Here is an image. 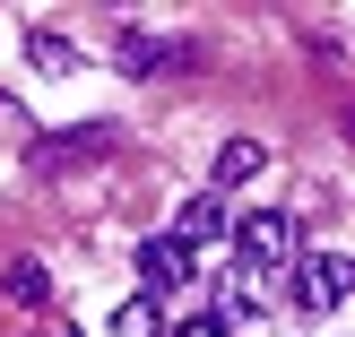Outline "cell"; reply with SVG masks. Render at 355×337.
<instances>
[{
    "label": "cell",
    "mask_w": 355,
    "mask_h": 337,
    "mask_svg": "<svg viewBox=\"0 0 355 337\" xmlns=\"http://www.w3.org/2000/svg\"><path fill=\"white\" fill-rule=\"evenodd\" d=\"M234 251L252 259V268H295V259H304V234H295L286 217H234Z\"/></svg>",
    "instance_id": "1"
},
{
    "label": "cell",
    "mask_w": 355,
    "mask_h": 337,
    "mask_svg": "<svg viewBox=\"0 0 355 337\" xmlns=\"http://www.w3.org/2000/svg\"><path fill=\"white\" fill-rule=\"evenodd\" d=\"M295 294H304L312 311H338L347 303V259L338 251H304L295 259Z\"/></svg>",
    "instance_id": "2"
},
{
    "label": "cell",
    "mask_w": 355,
    "mask_h": 337,
    "mask_svg": "<svg viewBox=\"0 0 355 337\" xmlns=\"http://www.w3.org/2000/svg\"><path fill=\"white\" fill-rule=\"evenodd\" d=\"M139 277H148V294H182L191 286V251L173 234H148L139 242Z\"/></svg>",
    "instance_id": "3"
},
{
    "label": "cell",
    "mask_w": 355,
    "mask_h": 337,
    "mask_svg": "<svg viewBox=\"0 0 355 337\" xmlns=\"http://www.w3.org/2000/svg\"><path fill=\"white\" fill-rule=\"evenodd\" d=\"M225 234H234V217H225L217 190H208V199H191V208H182V225H173V242H182V251H191V242H225Z\"/></svg>",
    "instance_id": "4"
},
{
    "label": "cell",
    "mask_w": 355,
    "mask_h": 337,
    "mask_svg": "<svg viewBox=\"0 0 355 337\" xmlns=\"http://www.w3.org/2000/svg\"><path fill=\"white\" fill-rule=\"evenodd\" d=\"M260 165H269V147H260V138H225V147H217V199H225L234 182H252Z\"/></svg>",
    "instance_id": "5"
},
{
    "label": "cell",
    "mask_w": 355,
    "mask_h": 337,
    "mask_svg": "<svg viewBox=\"0 0 355 337\" xmlns=\"http://www.w3.org/2000/svg\"><path fill=\"white\" fill-rule=\"evenodd\" d=\"M0 294H9L17 311H35V303H52V286H44V259H9V277H0Z\"/></svg>",
    "instance_id": "6"
},
{
    "label": "cell",
    "mask_w": 355,
    "mask_h": 337,
    "mask_svg": "<svg viewBox=\"0 0 355 337\" xmlns=\"http://www.w3.org/2000/svg\"><path fill=\"white\" fill-rule=\"evenodd\" d=\"M173 52L156 44V35H121V69H130V78H148V69H165Z\"/></svg>",
    "instance_id": "7"
},
{
    "label": "cell",
    "mask_w": 355,
    "mask_h": 337,
    "mask_svg": "<svg viewBox=\"0 0 355 337\" xmlns=\"http://www.w3.org/2000/svg\"><path fill=\"white\" fill-rule=\"evenodd\" d=\"M26 61H35V69H78V44H61V35H35Z\"/></svg>",
    "instance_id": "8"
},
{
    "label": "cell",
    "mask_w": 355,
    "mask_h": 337,
    "mask_svg": "<svg viewBox=\"0 0 355 337\" xmlns=\"http://www.w3.org/2000/svg\"><path fill=\"white\" fill-rule=\"evenodd\" d=\"M113 337H156V303H121L113 311Z\"/></svg>",
    "instance_id": "9"
},
{
    "label": "cell",
    "mask_w": 355,
    "mask_h": 337,
    "mask_svg": "<svg viewBox=\"0 0 355 337\" xmlns=\"http://www.w3.org/2000/svg\"><path fill=\"white\" fill-rule=\"evenodd\" d=\"M173 337H225V320H217V311H200V320H182Z\"/></svg>",
    "instance_id": "10"
}]
</instances>
